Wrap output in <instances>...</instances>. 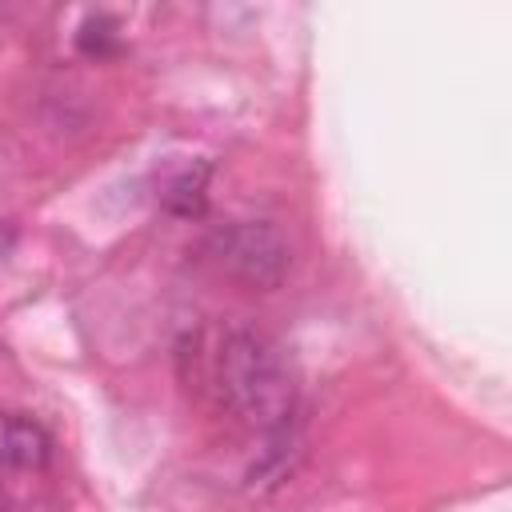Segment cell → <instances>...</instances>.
<instances>
[{
  "label": "cell",
  "instance_id": "obj_3",
  "mask_svg": "<svg viewBox=\"0 0 512 512\" xmlns=\"http://www.w3.org/2000/svg\"><path fill=\"white\" fill-rule=\"evenodd\" d=\"M48 456H52V440L36 420L0 412V468L36 472L48 464Z\"/></svg>",
  "mask_w": 512,
  "mask_h": 512
},
{
  "label": "cell",
  "instance_id": "obj_1",
  "mask_svg": "<svg viewBox=\"0 0 512 512\" xmlns=\"http://www.w3.org/2000/svg\"><path fill=\"white\" fill-rule=\"evenodd\" d=\"M216 384L224 404L252 428L280 436L292 424L296 380L288 372L284 352L268 336L252 328H232L216 352Z\"/></svg>",
  "mask_w": 512,
  "mask_h": 512
},
{
  "label": "cell",
  "instance_id": "obj_6",
  "mask_svg": "<svg viewBox=\"0 0 512 512\" xmlns=\"http://www.w3.org/2000/svg\"><path fill=\"white\" fill-rule=\"evenodd\" d=\"M0 512H8V500H4V492H0Z\"/></svg>",
  "mask_w": 512,
  "mask_h": 512
},
{
  "label": "cell",
  "instance_id": "obj_2",
  "mask_svg": "<svg viewBox=\"0 0 512 512\" xmlns=\"http://www.w3.org/2000/svg\"><path fill=\"white\" fill-rule=\"evenodd\" d=\"M212 252L236 280L252 288H276L288 268V244L264 220H244V224L224 228L212 240Z\"/></svg>",
  "mask_w": 512,
  "mask_h": 512
},
{
  "label": "cell",
  "instance_id": "obj_4",
  "mask_svg": "<svg viewBox=\"0 0 512 512\" xmlns=\"http://www.w3.org/2000/svg\"><path fill=\"white\" fill-rule=\"evenodd\" d=\"M204 180H208V164H196V168H184L180 176H172L160 192L164 208L176 216H200L204 212Z\"/></svg>",
  "mask_w": 512,
  "mask_h": 512
},
{
  "label": "cell",
  "instance_id": "obj_5",
  "mask_svg": "<svg viewBox=\"0 0 512 512\" xmlns=\"http://www.w3.org/2000/svg\"><path fill=\"white\" fill-rule=\"evenodd\" d=\"M76 48H80L84 56H92V60H108V56H116V52L124 48V40H120V24H116L112 16H104V12L88 16V20L80 24V32H76Z\"/></svg>",
  "mask_w": 512,
  "mask_h": 512
}]
</instances>
